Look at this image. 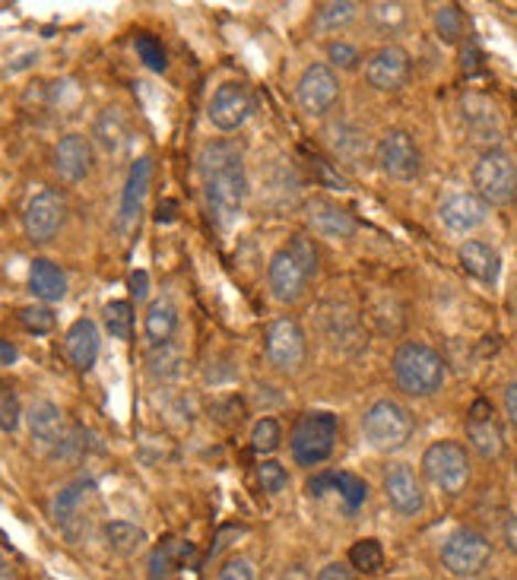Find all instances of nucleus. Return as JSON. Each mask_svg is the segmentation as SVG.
<instances>
[{
  "instance_id": "obj_1",
  "label": "nucleus",
  "mask_w": 517,
  "mask_h": 580,
  "mask_svg": "<svg viewBox=\"0 0 517 580\" xmlns=\"http://www.w3.org/2000/svg\"><path fill=\"white\" fill-rule=\"evenodd\" d=\"M197 175L204 184L209 219L219 228L233 226L248 197V175L241 150L229 140H213L197 155Z\"/></svg>"
},
{
  "instance_id": "obj_2",
  "label": "nucleus",
  "mask_w": 517,
  "mask_h": 580,
  "mask_svg": "<svg viewBox=\"0 0 517 580\" xmlns=\"http://www.w3.org/2000/svg\"><path fill=\"white\" fill-rule=\"evenodd\" d=\"M390 372H394V380L403 394L432 397L444 384V358H441L439 350L407 340V343L397 346V353L390 358Z\"/></svg>"
},
{
  "instance_id": "obj_3",
  "label": "nucleus",
  "mask_w": 517,
  "mask_h": 580,
  "mask_svg": "<svg viewBox=\"0 0 517 580\" xmlns=\"http://www.w3.org/2000/svg\"><path fill=\"white\" fill-rule=\"evenodd\" d=\"M441 568L457 580L483 578L492 561V543L486 533L473 527H457L441 543Z\"/></svg>"
},
{
  "instance_id": "obj_4",
  "label": "nucleus",
  "mask_w": 517,
  "mask_h": 580,
  "mask_svg": "<svg viewBox=\"0 0 517 580\" xmlns=\"http://www.w3.org/2000/svg\"><path fill=\"white\" fill-rule=\"evenodd\" d=\"M413 412L407 406L394 404V400H378V404L368 406V412L363 416L365 441L375 451H381V454L407 448L410 438H413Z\"/></svg>"
},
{
  "instance_id": "obj_5",
  "label": "nucleus",
  "mask_w": 517,
  "mask_h": 580,
  "mask_svg": "<svg viewBox=\"0 0 517 580\" xmlns=\"http://www.w3.org/2000/svg\"><path fill=\"white\" fill-rule=\"evenodd\" d=\"M336 448V419L331 412H305L289 431V454L299 466L327 463Z\"/></svg>"
},
{
  "instance_id": "obj_6",
  "label": "nucleus",
  "mask_w": 517,
  "mask_h": 580,
  "mask_svg": "<svg viewBox=\"0 0 517 580\" xmlns=\"http://www.w3.org/2000/svg\"><path fill=\"white\" fill-rule=\"evenodd\" d=\"M473 187L476 197L492 206H508L517 197V162L511 152L492 147L473 165Z\"/></svg>"
},
{
  "instance_id": "obj_7",
  "label": "nucleus",
  "mask_w": 517,
  "mask_h": 580,
  "mask_svg": "<svg viewBox=\"0 0 517 580\" xmlns=\"http://www.w3.org/2000/svg\"><path fill=\"white\" fill-rule=\"evenodd\" d=\"M422 473L444 495H461L470 482V454L461 441H435L422 454Z\"/></svg>"
},
{
  "instance_id": "obj_8",
  "label": "nucleus",
  "mask_w": 517,
  "mask_h": 580,
  "mask_svg": "<svg viewBox=\"0 0 517 580\" xmlns=\"http://www.w3.org/2000/svg\"><path fill=\"white\" fill-rule=\"evenodd\" d=\"M267 358L277 372L283 375H295L305 368L309 362V336L299 321L292 318H277L270 330H267Z\"/></svg>"
},
{
  "instance_id": "obj_9",
  "label": "nucleus",
  "mask_w": 517,
  "mask_h": 580,
  "mask_svg": "<svg viewBox=\"0 0 517 580\" xmlns=\"http://www.w3.org/2000/svg\"><path fill=\"white\" fill-rule=\"evenodd\" d=\"M295 101L309 118H324L334 111V105L340 101V76L331 64H309L305 74L299 76L295 86Z\"/></svg>"
},
{
  "instance_id": "obj_10",
  "label": "nucleus",
  "mask_w": 517,
  "mask_h": 580,
  "mask_svg": "<svg viewBox=\"0 0 517 580\" xmlns=\"http://www.w3.org/2000/svg\"><path fill=\"white\" fill-rule=\"evenodd\" d=\"M309 279L311 270L305 267V260L292 251L289 245L270 257V267H267V289H270L273 302H302V296H305V289H309Z\"/></svg>"
},
{
  "instance_id": "obj_11",
  "label": "nucleus",
  "mask_w": 517,
  "mask_h": 580,
  "mask_svg": "<svg viewBox=\"0 0 517 580\" xmlns=\"http://www.w3.org/2000/svg\"><path fill=\"white\" fill-rule=\"evenodd\" d=\"M378 169L394 181H416L422 172V152L407 130H388L375 147Z\"/></svg>"
},
{
  "instance_id": "obj_12",
  "label": "nucleus",
  "mask_w": 517,
  "mask_h": 580,
  "mask_svg": "<svg viewBox=\"0 0 517 580\" xmlns=\"http://www.w3.org/2000/svg\"><path fill=\"white\" fill-rule=\"evenodd\" d=\"M251 111H255V96H251V86H245V83H223L209 96V125L223 130V133H233L238 127L248 125Z\"/></svg>"
},
{
  "instance_id": "obj_13",
  "label": "nucleus",
  "mask_w": 517,
  "mask_h": 580,
  "mask_svg": "<svg viewBox=\"0 0 517 580\" xmlns=\"http://www.w3.org/2000/svg\"><path fill=\"white\" fill-rule=\"evenodd\" d=\"M64 216H67L64 197L57 191H52V187L39 191L26 203V213H23L26 238L32 245H49V241H54V235L61 232V226H64Z\"/></svg>"
},
{
  "instance_id": "obj_14",
  "label": "nucleus",
  "mask_w": 517,
  "mask_h": 580,
  "mask_svg": "<svg viewBox=\"0 0 517 580\" xmlns=\"http://www.w3.org/2000/svg\"><path fill=\"white\" fill-rule=\"evenodd\" d=\"M413 74V61L400 45H385L365 61V79L378 93H397Z\"/></svg>"
},
{
  "instance_id": "obj_15",
  "label": "nucleus",
  "mask_w": 517,
  "mask_h": 580,
  "mask_svg": "<svg viewBox=\"0 0 517 580\" xmlns=\"http://www.w3.org/2000/svg\"><path fill=\"white\" fill-rule=\"evenodd\" d=\"M466 441L483 460H495L505 451V434H502V422L495 416L489 400H476L470 406L466 416Z\"/></svg>"
},
{
  "instance_id": "obj_16",
  "label": "nucleus",
  "mask_w": 517,
  "mask_h": 580,
  "mask_svg": "<svg viewBox=\"0 0 517 580\" xmlns=\"http://www.w3.org/2000/svg\"><path fill=\"white\" fill-rule=\"evenodd\" d=\"M385 495H388L390 507L403 517H416L426 507L422 482L416 476L413 466L407 463H390L385 470Z\"/></svg>"
},
{
  "instance_id": "obj_17",
  "label": "nucleus",
  "mask_w": 517,
  "mask_h": 580,
  "mask_svg": "<svg viewBox=\"0 0 517 580\" xmlns=\"http://www.w3.org/2000/svg\"><path fill=\"white\" fill-rule=\"evenodd\" d=\"M305 219L321 238H331V241H349L356 235V216L327 197H311L305 203Z\"/></svg>"
},
{
  "instance_id": "obj_18",
  "label": "nucleus",
  "mask_w": 517,
  "mask_h": 580,
  "mask_svg": "<svg viewBox=\"0 0 517 580\" xmlns=\"http://www.w3.org/2000/svg\"><path fill=\"white\" fill-rule=\"evenodd\" d=\"M26 426H29V438L39 451L52 457L57 451V444L64 441L67 434V422H64V412L61 406L52 404V400H35V404L26 409Z\"/></svg>"
},
{
  "instance_id": "obj_19",
  "label": "nucleus",
  "mask_w": 517,
  "mask_h": 580,
  "mask_svg": "<svg viewBox=\"0 0 517 580\" xmlns=\"http://www.w3.org/2000/svg\"><path fill=\"white\" fill-rule=\"evenodd\" d=\"M52 165L61 181L79 184L83 178L93 172V143L83 133H67L54 143Z\"/></svg>"
},
{
  "instance_id": "obj_20",
  "label": "nucleus",
  "mask_w": 517,
  "mask_h": 580,
  "mask_svg": "<svg viewBox=\"0 0 517 580\" xmlns=\"http://www.w3.org/2000/svg\"><path fill=\"white\" fill-rule=\"evenodd\" d=\"M150 181H153V159L150 155H140L133 165H130L128 181H125V191H121V206H118V228L128 232L140 210H143V201L150 194Z\"/></svg>"
},
{
  "instance_id": "obj_21",
  "label": "nucleus",
  "mask_w": 517,
  "mask_h": 580,
  "mask_svg": "<svg viewBox=\"0 0 517 580\" xmlns=\"http://www.w3.org/2000/svg\"><path fill=\"white\" fill-rule=\"evenodd\" d=\"M99 350H103V333H99V324L89 321V318H79L67 327V336H64V353L71 358V365L77 372H93L96 358H99Z\"/></svg>"
},
{
  "instance_id": "obj_22",
  "label": "nucleus",
  "mask_w": 517,
  "mask_h": 580,
  "mask_svg": "<svg viewBox=\"0 0 517 580\" xmlns=\"http://www.w3.org/2000/svg\"><path fill=\"white\" fill-rule=\"evenodd\" d=\"M486 216H489V203L476 197V194H454V197L441 203L439 210L441 226L448 232H457V235L480 228L486 223Z\"/></svg>"
},
{
  "instance_id": "obj_23",
  "label": "nucleus",
  "mask_w": 517,
  "mask_h": 580,
  "mask_svg": "<svg viewBox=\"0 0 517 580\" xmlns=\"http://www.w3.org/2000/svg\"><path fill=\"white\" fill-rule=\"evenodd\" d=\"M96 495V482L93 480H74L67 482L52 502V517L64 533H74V524L83 520V511L89 505V498Z\"/></svg>"
},
{
  "instance_id": "obj_24",
  "label": "nucleus",
  "mask_w": 517,
  "mask_h": 580,
  "mask_svg": "<svg viewBox=\"0 0 517 580\" xmlns=\"http://www.w3.org/2000/svg\"><path fill=\"white\" fill-rule=\"evenodd\" d=\"M29 292L42 304L61 302L67 296V273L49 257H35L29 267Z\"/></svg>"
},
{
  "instance_id": "obj_25",
  "label": "nucleus",
  "mask_w": 517,
  "mask_h": 580,
  "mask_svg": "<svg viewBox=\"0 0 517 580\" xmlns=\"http://www.w3.org/2000/svg\"><path fill=\"white\" fill-rule=\"evenodd\" d=\"M143 333H147L150 350L172 343L175 333H179V308L169 302V299H155V302H150L147 318H143Z\"/></svg>"
},
{
  "instance_id": "obj_26",
  "label": "nucleus",
  "mask_w": 517,
  "mask_h": 580,
  "mask_svg": "<svg viewBox=\"0 0 517 580\" xmlns=\"http://www.w3.org/2000/svg\"><path fill=\"white\" fill-rule=\"evenodd\" d=\"M457 254H461V264H464L466 273L473 279H480V282H486V286H492L498 279V273H502V257L486 241L470 238V241L461 245Z\"/></svg>"
},
{
  "instance_id": "obj_27",
  "label": "nucleus",
  "mask_w": 517,
  "mask_h": 580,
  "mask_svg": "<svg viewBox=\"0 0 517 580\" xmlns=\"http://www.w3.org/2000/svg\"><path fill=\"white\" fill-rule=\"evenodd\" d=\"M128 115H125L121 108H105V111H99L96 125H93V137H96V143H99L105 152L121 150V147L128 143Z\"/></svg>"
},
{
  "instance_id": "obj_28",
  "label": "nucleus",
  "mask_w": 517,
  "mask_h": 580,
  "mask_svg": "<svg viewBox=\"0 0 517 580\" xmlns=\"http://www.w3.org/2000/svg\"><path fill=\"white\" fill-rule=\"evenodd\" d=\"M105 543L115 556H137L147 546V530L130 520H108L103 527Z\"/></svg>"
},
{
  "instance_id": "obj_29",
  "label": "nucleus",
  "mask_w": 517,
  "mask_h": 580,
  "mask_svg": "<svg viewBox=\"0 0 517 580\" xmlns=\"http://www.w3.org/2000/svg\"><path fill=\"white\" fill-rule=\"evenodd\" d=\"M466 121L480 140H498V115L495 105L486 96H466L464 99Z\"/></svg>"
},
{
  "instance_id": "obj_30",
  "label": "nucleus",
  "mask_w": 517,
  "mask_h": 580,
  "mask_svg": "<svg viewBox=\"0 0 517 580\" xmlns=\"http://www.w3.org/2000/svg\"><path fill=\"white\" fill-rule=\"evenodd\" d=\"M327 140H331V147H334V152L343 162H359L365 152H368L365 133L353 125H334L327 130Z\"/></svg>"
},
{
  "instance_id": "obj_31",
  "label": "nucleus",
  "mask_w": 517,
  "mask_h": 580,
  "mask_svg": "<svg viewBox=\"0 0 517 580\" xmlns=\"http://www.w3.org/2000/svg\"><path fill=\"white\" fill-rule=\"evenodd\" d=\"M359 10H363V7L353 3V0H331V3H321V7H317V17H314V25H317L321 32H340V29L356 23Z\"/></svg>"
},
{
  "instance_id": "obj_32",
  "label": "nucleus",
  "mask_w": 517,
  "mask_h": 580,
  "mask_svg": "<svg viewBox=\"0 0 517 580\" xmlns=\"http://www.w3.org/2000/svg\"><path fill=\"white\" fill-rule=\"evenodd\" d=\"M182 365L184 355L175 343L155 346V350H150V355H147V368H150V375L159 380H175L182 375Z\"/></svg>"
},
{
  "instance_id": "obj_33",
  "label": "nucleus",
  "mask_w": 517,
  "mask_h": 580,
  "mask_svg": "<svg viewBox=\"0 0 517 580\" xmlns=\"http://www.w3.org/2000/svg\"><path fill=\"white\" fill-rule=\"evenodd\" d=\"M184 556H191V546H184V543L165 539L162 546H155L153 556H150V580H169V574L179 568Z\"/></svg>"
},
{
  "instance_id": "obj_34",
  "label": "nucleus",
  "mask_w": 517,
  "mask_h": 580,
  "mask_svg": "<svg viewBox=\"0 0 517 580\" xmlns=\"http://www.w3.org/2000/svg\"><path fill=\"white\" fill-rule=\"evenodd\" d=\"M349 568L356 574H378L385 568V549L378 539H359L349 549Z\"/></svg>"
},
{
  "instance_id": "obj_35",
  "label": "nucleus",
  "mask_w": 517,
  "mask_h": 580,
  "mask_svg": "<svg viewBox=\"0 0 517 580\" xmlns=\"http://www.w3.org/2000/svg\"><path fill=\"white\" fill-rule=\"evenodd\" d=\"M105 330L115 340H130L133 336V308L130 302H108L105 304Z\"/></svg>"
},
{
  "instance_id": "obj_36",
  "label": "nucleus",
  "mask_w": 517,
  "mask_h": 580,
  "mask_svg": "<svg viewBox=\"0 0 517 580\" xmlns=\"http://www.w3.org/2000/svg\"><path fill=\"white\" fill-rule=\"evenodd\" d=\"M280 444H283V426H280L273 416L260 419L258 426H255V431H251V448H255L258 454H273Z\"/></svg>"
},
{
  "instance_id": "obj_37",
  "label": "nucleus",
  "mask_w": 517,
  "mask_h": 580,
  "mask_svg": "<svg viewBox=\"0 0 517 580\" xmlns=\"http://www.w3.org/2000/svg\"><path fill=\"white\" fill-rule=\"evenodd\" d=\"M23 406H20V397H17V390H10V387H0V431H7V434H13V431L20 429V422H23Z\"/></svg>"
},
{
  "instance_id": "obj_38",
  "label": "nucleus",
  "mask_w": 517,
  "mask_h": 580,
  "mask_svg": "<svg viewBox=\"0 0 517 580\" xmlns=\"http://www.w3.org/2000/svg\"><path fill=\"white\" fill-rule=\"evenodd\" d=\"M435 29H439V35L444 42H461V35H464V13H461L454 3L439 7V13H435Z\"/></svg>"
},
{
  "instance_id": "obj_39",
  "label": "nucleus",
  "mask_w": 517,
  "mask_h": 580,
  "mask_svg": "<svg viewBox=\"0 0 517 580\" xmlns=\"http://www.w3.org/2000/svg\"><path fill=\"white\" fill-rule=\"evenodd\" d=\"M20 324L29 330V333H35V336H42V333H52L54 330V311L49 304H29L20 311Z\"/></svg>"
},
{
  "instance_id": "obj_40",
  "label": "nucleus",
  "mask_w": 517,
  "mask_h": 580,
  "mask_svg": "<svg viewBox=\"0 0 517 580\" xmlns=\"http://www.w3.org/2000/svg\"><path fill=\"white\" fill-rule=\"evenodd\" d=\"M336 492L343 495V505L349 507V511L363 507L365 495H368L365 482L359 476H353V473H336Z\"/></svg>"
},
{
  "instance_id": "obj_41",
  "label": "nucleus",
  "mask_w": 517,
  "mask_h": 580,
  "mask_svg": "<svg viewBox=\"0 0 517 580\" xmlns=\"http://www.w3.org/2000/svg\"><path fill=\"white\" fill-rule=\"evenodd\" d=\"M368 13H371L375 23L381 25V29H388V32L407 25V7L403 3H371Z\"/></svg>"
},
{
  "instance_id": "obj_42",
  "label": "nucleus",
  "mask_w": 517,
  "mask_h": 580,
  "mask_svg": "<svg viewBox=\"0 0 517 580\" xmlns=\"http://www.w3.org/2000/svg\"><path fill=\"white\" fill-rule=\"evenodd\" d=\"M137 54L153 74L165 71V49H162V42L155 35H137Z\"/></svg>"
},
{
  "instance_id": "obj_43",
  "label": "nucleus",
  "mask_w": 517,
  "mask_h": 580,
  "mask_svg": "<svg viewBox=\"0 0 517 580\" xmlns=\"http://www.w3.org/2000/svg\"><path fill=\"white\" fill-rule=\"evenodd\" d=\"M286 482H289V476H286L283 463H277V460H263L258 466V485L267 492V495L283 492Z\"/></svg>"
},
{
  "instance_id": "obj_44",
  "label": "nucleus",
  "mask_w": 517,
  "mask_h": 580,
  "mask_svg": "<svg viewBox=\"0 0 517 580\" xmlns=\"http://www.w3.org/2000/svg\"><path fill=\"white\" fill-rule=\"evenodd\" d=\"M327 61H331V67H340V71H356L363 57H359V49L349 45V42H331Z\"/></svg>"
},
{
  "instance_id": "obj_45",
  "label": "nucleus",
  "mask_w": 517,
  "mask_h": 580,
  "mask_svg": "<svg viewBox=\"0 0 517 580\" xmlns=\"http://www.w3.org/2000/svg\"><path fill=\"white\" fill-rule=\"evenodd\" d=\"M219 580H258L255 578V565L248 558H229L219 571Z\"/></svg>"
},
{
  "instance_id": "obj_46",
  "label": "nucleus",
  "mask_w": 517,
  "mask_h": 580,
  "mask_svg": "<svg viewBox=\"0 0 517 580\" xmlns=\"http://www.w3.org/2000/svg\"><path fill=\"white\" fill-rule=\"evenodd\" d=\"M314 580H363L349 565H343V561H331L327 568H321V574Z\"/></svg>"
},
{
  "instance_id": "obj_47",
  "label": "nucleus",
  "mask_w": 517,
  "mask_h": 580,
  "mask_svg": "<svg viewBox=\"0 0 517 580\" xmlns=\"http://www.w3.org/2000/svg\"><path fill=\"white\" fill-rule=\"evenodd\" d=\"M130 296H133L137 302H143V299L150 296V273H147V270H133V273H130Z\"/></svg>"
},
{
  "instance_id": "obj_48",
  "label": "nucleus",
  "mask_w": 517,
  "mask_h": 580,
  "mask_svg": "<svg viewBox=\"0 0 517 580\" xmlns=\"http://www.w3.org/2000/svg\"><path fill=\"white\" fill-rule=\"evenodd\" d=\"M289 248H292V251L299 254V257H302V260H305V267H309L311 273H314V260H317V257H314V248H311V241H309V238H302V235H295V238H292V245H289Z\"/></svg>"
},
{
  "instance_id": "obj_49",
  "label": "nucleus",
  "mask_w": 517,
  "mask_h": 580,
  "mask_svg": "<svg viewBox=\"0 0 517 580\" xmlns=\"http://www.w3.org/2000/svg\"><path fill=\"white\" fill-rule=\"evenodd\" d=\"M331 488H336V473H321V476H314V480L309 482V492L314 498L327 495Z\"/></svg>"
},
{
  "instance_id": "obj_50",
  "label": "nucleus",
  "mask_w": 517,
  "mask_h": 580,
  "mask_svg": "<svg viewBox=\"0 0 517 580\" xmlns=\"http://www.w3.org/2000/svg\"><path fill=\"white\" fill-rule=\"evenodd\" d=\"M505 416H508L511 429L517 431V380H511V384L505 387Z\"/></svg>"
},
{
  "instance_id": "obj_51",
  "label": "nucleus",
  "mask_w": 517,
  "mask_h": 580,
  "mask_svg": "<svg viewBox=\"0 0 517 580\" xmlns=\"http://www.w3.org/2000/svg\"><path fill=\"white\" fill-rule=\"evenodd\" d=\"M505 546H508V552H515L517 556V514H511V517L505 520Z\"/></svg>"
},
{
  "instance_id": "obj_52",
  "label": "nucleus",
  "mask_w": 517,
  "mask_h": 580,
  "mask_svg": "<svg viewBox=\"0 0 517 580\" xmlns=\"http://www.w3.org/2000/svg\"><path fill=\"white\" fill-rule=\"evenodd\" d=\"M20 358V350L10 340H0V365H13Z\"/></svg>"
},
{
  "instance_id": "obj_53",
  "label": "nucleus",
  "mask_w": 517,
  "mask_h": 580,
  "mask_svg": "<svg viewBox=\"0 0 517 580\" xmlns=\"http://www.w3.org/2000/svg\"><path fill=\"white\" fill-rule=\"evenodd\" d=\"M515 324H517V292H515Z\"/></svg>"
},
{
  "instance_id": "obj_54",
  "label": "nucleus",
  "mask_w": 517,
  "mask_h": 580,
  "mask_svg": "<svg viewBox=\"0 0 517 580\" xmlns=\"http://www.w3.org/2000/svg\"><path fill=\"white\" fill-rule=\"evenodd\" d=\"M515 480H517V460H515Z\"/></svg>"
},
{
  "instance_id": "obj_55",
  "label": "nucleus",
  "mask_w": 517,
  "mask_h": 580,
  "mask_svg": "<svg viewBox=\"0 0 517 580\" xmlns=\"http://www.w3.org/2000/svg\"><path fill=\"white\" fill-rule=\"evenodd\" d=\"M476 580H495V578H476Z\"/></svg>"
},
{
  "instance_id": "obj_56",
  "label": "nucleus",
  "mask_w": 517,
  "mask_h": 580,
  "mask_svg": "<svg viewBox=\"0 0 517 580\" xmlns=\"http://www.w3.org/2000/svg\"><path fill=\"white\" fill-rule=\"evenodd\" d=\"M410 580H422V578H410Z\"/></svg>"
}]
</instances>
